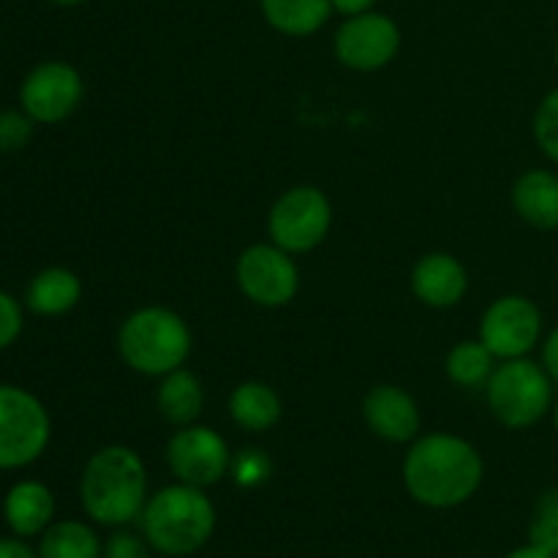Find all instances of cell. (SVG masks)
Instances as JSON below:
<instances>
[{
  "mask_svg": "<svg viewBox=\"0 0 558 558\" xmlns=\"http://www.w3.org/2000/svg\"><path fill=\"white\" fill-rule=\"evenodd\" d=\"M33 136V118L22 112H3L0 114V153H14L31 142Z\"/></svg>",
  "mask_w": 558,
  "mask_h": 558,
  "instance_id": "obj_26",
  "label": "cell"
},
{
  "mask_svg": "<svg viewBox=\"0 0 558 558\" xmlns=\"http://www.w3.org/2000/svg\"><path fill=\"white\" fill-rule=\"evenodd\" d=\"M543 332V316L532 300L507 294L496 300L483 316L480 341L501 360H518L534 349Z\"/></svg>",
  "mask_w": 558,
  "mask_h": 558,
  "instance_id": "obj_9",
  "label": "cell"
},
{
  "mask_svg": "<svg viewBox=\"0 0 558 558\" xmlns=\"http://www.w3.org/2000/svg\"><path fill=\"white\" fill-rule=\"evenodd\" d=\"M22 330V311L11 294L0 292V349L11 347Z\"/></svg>",
  "mask_w": 558,
  "mask_h": 558,
  "instance_id": "obj_27",
  "label": "cell"
},
{
  "mask_svg": "<svg viewBox=\"0 0 558 558\" xmlns=\"http://www.w3.org/2000/svg\"><path fill=\"white\" fill-rule=\"evenodd\" d=\"M556 63H558V49H556Z\"/></svg>",
  "mask_w": 558,
  "mask_h": 558,
  "instance_id": "obj_35",
  "label": "cell"
},
{
  "mask_svg": "<svg viewBox=\"0 0 558 558\" xmlns=\"http://www.w3.org/2000/svg\"><path fill=\"white\" fill-rule=\"evenodd\" d=\"M543 357H545V371H548V376L554 381H558V330L550 332Z\"/></svg>",
  "mask_w": 558,
  "mask_h": 558,
  "instance_id": "obj_29",
  "label": "cell"
},
{
  "mask_svg": "<svg viewBox=\"0 0 558 558\" xmlns=\"http://www.w3.org/2000/svg\"><path fill=\"white\" fill-rule=\"evenodd\" d=\"M229 414L245 430H270L281 420V398L262 381H245L229 398Z\"/></svg>",
  "mask_w": 558,
  "mask_h": 558,
  "instance_id": "obj_18",
  "label": "cell"
},
{
  "mask_svg": "<svg viewBox=\"0 0 558 558\" xmlns=\"http://www.w3.org/2000/svg\"><path fill=\"white\" fill-rule=\"evenodd\" d=\"M232 474H234V483H238L240 488H256V485L270 480L272 463L265 452L243 450L238 456V461L232 463Z\"/></svg>",
  "mask_w": 558,
  "mask_h": 558,
  "instance_id": "obj_25",
  "label": "cell"
},
{
  "mask_svg": "<svg viewBox=\"0 0 558 558\" xmlns=\"http://www.w3.org/2000/svg\"><path fill=\"white\" fill-rule=\"evenodd\" d=\"M365 423L376 436L387 441H412L420 430V412L407 390L392 385H379L365 396Z\"/></svg>",
  "mask_w": 558,
  "mask_h": 558,
  "instance_id": "obj_13",
  "label": "cell"
},
{
  "mask_svg": "<svg viewBox=\"0 0 558 558\" xmlns=\"http://www.w3.org/2000/svg\"><path fill=\"white\" fill-rule=\"evenodd\" d=\"M466 270L450 254L423 256L412 270L414 294L430 308H452V305H458L466 294Z\"/></svg>",
  "mask_w": 558,
  "mask_h": 558,
  "instance_id": "obj_14",
  "label": "cell"
},
{
  "mask_svg": "<svg viewBox=\"0 0 558 558\" xmlns=\"http://www.w3.org/2000/svg\"><path fill=\"white\" fill-rule=\"evenodd\" d=\"M167 461L180 483L196 488L216 485L232 466L227 441L205 425H183L167 445Z\"/></svg>",
  "mask_w": 558,
  "mask_h": 558,
  "instance_id": "obj_11",
  "label": "cell"
},
{
  "mask_svg": "<svg viewBox=\"0 0 558 558\" xmlns=\"http://www.w3.org/2000/svg\"><path fill=\"white\" fill-rule=\"evenodd\" d=\"M238 283L248 300L265 308H281L294 300L300 272L289 251L272 245H251L238 259Z\"/></svg>",
  "mask_w": 558,
  "mask_h": 558,
  "instance_id": "obj_8",
  "label": "cell"
},
{
  "mask_svg": "<svg viewBox=\"0 0 558 558\" xmlns=\"http://www.w3.org/2000/svg\"><path fill=\"white\" fill-rule=\"evenodd\" d=\"M3 512L11 532L20 534V537H33V534L47 532L54 515L52 490L47 485L36 483V480L16 483L9 490V496H5Z\"/></svg>",
  "mask_w": 558,
  "mask_h": 558,
  "instance_id": "obj_15",
  "label": "cell"
},
{
  "mask_svg": "<svg viewBox=\"0 0 558 558\" xmlns=\"http://www.w3.org/2000/svg\"><path fill=\"white\" fill-rule=\"evenodd\" d=\"M534 140L545 156L558 161V90L548 93L534 114Z\"/></svg>",
  "mask_w": 558,
  "mask_h": 558,
  "instance_id": "obj_24",
  "label": "cell"
},
{
  "mask_svg": "<svg viewBox=\"0 0 558 558\" xmlns=\"http://www.w3.org/2000/svg\"><path fill=\"white\" fill-rule=\"evenodd\" d=\"M556 430H558V407H556Z\"/></svg>",
  "mask_w": 558,
  "mask_h": 558,
  "instance_id": "obj_34",
  "label": "cell"
},
{
  "mask_svg": "<svg viewBox=\"0 0 558 558\" xmlns=\"http://www.w3.org/2000/svg\"><path fill=\"white\" fill-rule=\"evenodd\" d=\"M496 354L483 341H463L447 354V376L461 387L488 385L494 376Z\"/></svg>",
  "mask_w": 558,
  "mask_h": 558,
  "instance_id": "obj_22",
  "label": "cell"
},
{
  "mask_svg": "<svg viewBox=\"0 0 558 558\" xmlns=\"http://www.w3.org/2000/svg\"><path fill=\"white\" fill-rule=\"evenodd\" d=\"M332 9L341 11V14L347 16H357V14H365V11H371V5L376 3V0H330Z\"/></svg>",
  "mask_w": 558,
  "mask_h": 558,
  "instance_id": "obj_31",
  "label": "cell"
},
{
  "mask_svg": "<svg viewBox=\"0 0 558 558\" xmlns=\"http://www.w3.org/2000/svg\"><path fill=\"white\" fill-rule=\"evenodd\" d=\"M120 357L129 368L145 376H167L178 371L191 354V330L174 311L140 308L123 322L118 332Z\"/></svg>",
  "mask_w": 558,
  "mask_h": 558,
  "instance_id": "obj_4",
  "label": "cell"
},
{
  "mask_svg": "<svg viewBox=\"0 0 558 558\" xmlns=\"http://www.w3.org/2000/svg\"><path fill=\"white\" fill-rule=\"evenodd\" d=\"M488 407L507 428H529L550 409V379L532 360H507L488 379Z\"/></svg>",
  "mask_w": 558,
  "mask_h": 558,
  "instance_id": "obj_5",
  "label": "cell"
},
{
  "mask_svg": "<svg viewBox=\"0 0 558 558\" xmlns=\"http://www.w3.org/2000/svg\"><path fill=\"white\" fill-rule=\"evenodd\" d=\"M330 221L332 207L327 196L314 185H298L272 205L267 229L278 248L289 251V254H305L327 238Z\"/></svg>",
  "mask_w": 558,
  "mask_h": 558,
  "instance_id": "obj_7",
  "label": "cell"
},
{
  "mask_svg": "<svg viewBox=\"0 0 558 558\" xmlns=\"http://www.w3.org/2000/svg\"><path fill=\"white\" fill-rule=\"evenodd\" d=\"M142 529L150 548L161 556H191L216 532V507L196 485H169L145 505Z\"/></svg>",
  "mask_w": 558,
  "mask_h": 558,
  "instance_id": "obj_3",
  "label": "cell"
},
{
  "mask_svg": "<svg viewBox=\"0 0 558 558\" xmlns=\"http://www.w3.org/2000/svg\"><path fill=\"white\" fill-rule=\"evenodd\" d=\"M507 558H558V556H556V554H550V550L539 548V545L529 543V545H523V548L512 550V554L507 556Z\"/></svg>",
  "mask_w": 558,
  "mask_h": 558,
  "instance_id": "obj_32",
  "label": "cell"
},
{
  "mask_svg": "<svg viewBox=\"0 0 558 558\" xmlns=\"http://www.w3.org/2000/svg\"><path fill=\"white\" fill-rule=\"evenodd\" d=\"M49 441V417L36 396L20 387H0V469L36 461Z\"/></svg>",
  "mask_w": 558,
  "mask_h": 558,
  "instance_id": "obj_6",
  "label": "cell"
},
{
  "mask_svg": "<svg viewBox=\"0 0 558 558\" xmlns=\"http://www.w3.org/2000/svg\"><path fill=\"white\" fill-rule=\"evenodd\" d=\"M265 20L287 36H311L330 20V0H259Z\"/></svg>",
  "mask_w": 558,
  "mask_h": 558,
  "instance_id": "obj_20",
  "label": "cell"
},
{
  "mask_svg": "<svg viewBox=\"0 0 558 558\" xmlns=\"http://www.w3.org/2000/svg\"><path fill=\"white\" fill-rule=\"evenodd\" d=\"M205 407V392L191 371L178 368L163 376L158 387V412L172 425H191Z\"/></svg>",
  "mask_w": 558,
  "mask_h": 558,
  "instance_id": "obj_19",
  "label": "cell"
},
{
  "mask_svg": "<svg viewBox=\"0 0 558 558\" xmlns=\"http://www.w3.org/2000/svg\"><path fill=\"white\" fill-rule=\"evenodd\" d=\"M82 76L69 63H41L22 82V107L36 123H60L82 101Z\"/></svg>",
  "mask_w": 558,
  "mask_h": 558,
  "instance_id": "obj_12",
  "label": "cell"
},
{
  "mask_svg": "<svg viewBox=\"0 0 558 558\" xmlns=\"http://www.w3.org/2000/svg\"><path fill=\"white\" fill-rule=\"evenodd\" d=\"M52 3H60V5H76V3H82V0H52Z\"/></svg>",
  "mask_w": 558,
  "mask_h": 558,
  "instance_id": "obj_33",
  "label": "cell"
},
{
  "mask_svg": "<svg viewBox=\"0 0 558 558\" xmlns=\"http://www.w3.org/2000/svg\"><path fill=\"white\" fill-rule=\"evenodd\" d=\"M0 558H41L20 539H0Z\"/></svg>",
  "mask_w": 558,
  "mask_h": 558,
  "instance_id": "obj_30",
  "label": "cell"
},
{
  "mask_svg": "<svg viewBox=\"0 0 558 558\" xmlns=\"http://www.w3.org/2000/svg\"><path fill=\"white\" fill-rule=\"evenodd\" d=\"M403 483L420 505L447 510L477 494L483 458L461 436L430 434L414 441L403 461Z\"/></svg>",
  "mask_w": 558,
  "mask_h": 558,
  "instance_id": "obj_1",
  "label": "cell"
},
{
  "mask_svg": "<svg viewBox=\"0 0 558 558\" xmlns=\"http://www.w3.org/2000/svg\"><path fill=\"white\" fill-rule=\"evenodd\" d=\"M82 298V283L65 267L41 270L27 287V305L41 316H60L74 308Z\"/></svg>",
  "mask_w": 558,
  "mask_h": 558,
  "instance_id": "obj_17",
  "label": "cell"
},
{
  "mask_svg": "<svg viewBox=\"0 0 558 558\" xmlns=\"http://www.w3.org/2000/svg\"><path fill=\"white\" fill-rule=\"evenodd\" d=\"M518 216L537 229L558 227V178L545 169H532L512 189Z\"/></svg>",
  "mask_w": 558,
  "mask_h": 558,
  "instance_id": "obj_16",
  "label": "cell"
},
{
  "mask_svg": "<svg viewBox=\"0 0 558 558\" xmlns=\"http://www.w3.org/2000/svg\"><path fill=\"white\" fill-rule=\"evenodd\" d=\"M401 47V31L385 14L349 16L336 33V54L347 69L376 71L385 69Z\"/></svg>",
  "mask_w": 558,
  "mask_h": 558,
  "instance_id": "obj_10",
  "label": "cell"
},
{
  "mask_svg": "<svg viewBox=\"0 0 558 558\" xmlns=\"http://www.w3.org/2000/svg\"><path fill=\"white\" fill-rule=\"evenodd\" d=\"M80 496L93 521L101 526H123L147 505L145 463L131 447H104L82 472Z\"/></svg>",
  "mask_w": 558,
  "mask_h": 558,
  "instance_id": "obj_2",
  "label": "cell"
},
{
  "mask_svg": "<svg viewBox=\"0 0 558 558\" xmlns=\"http://www.w3.org/2000/svg\"><path fill=\"white\" fill-rule=\"evenodd\" d=\"M101 543L96 532L80 521H60L41 537V558H101Z\"/></svg>",
  "mask_w": 558,
  "mask_h": 558,
  "instance_id": "obj_21",
  "label": "cell"
},
{
  "mask_svg": "<svg viewBox=\"0 0 558 558\" xmlns=\"http://www.w3.org/2000/svg\"><path fill=\"white\" fill-rule=\"evenodd\" d=\"M104 558H150V548L136 534L118 532L109 537L107 548H104Z\"/></svg>",
  "mask_w": 558,
  "mask_h": 558,
  "instance_id": "obj_28",
  "label": "cell"
},
{
  "mask_svg": "<svg viewBox=\"0 0 558 558\" xmlns=\"http://www.w3.org/2000/svg\"><path fill=\"white\" fill-rule=\"evenodd\" d=\"M529 539L558 556V490H548V494L539 496Z\"/></svg>",
  "mask_w": 558,
  "mask_h": 558,
  "instance_id": "obj_23",
  "label": "cell"
}]
</instances>
